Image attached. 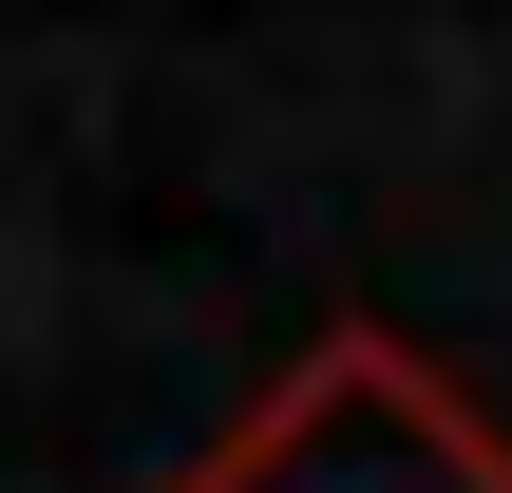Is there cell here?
<instances>
[{"label":"cell","instance_id":"cell-1","mask_svg":"<svg viewBox=\"0 0 512 493\" xmlns=\"http://www.w3.org/2000/svg\"><path fill=\"white\" fill-rule=\"evenodd\" d=\"M171 493H512V437L399 342V323H323Z\"/></svg>","mask_w":512,"mask_h":493}]
</instances>
